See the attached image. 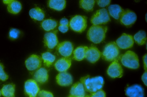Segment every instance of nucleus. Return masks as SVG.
<instances>
[{
    "instance_id": "obj_1",
    "label": "nucleus",
    "mask_w": 147,
    "mask_h": 97,
    "mask_svg": "<svg viewBox=\"0 0 147 97\" xmlns=\"http://www.w3.org/2000/svg\"><path fill=\"white\" fill-rule=\"evenodd\" d=\"M81 82L83 85L85 91L90 94L102 89L104 82L102 77H91L89 75L81 78Z\"/></svg>"
},
{
    "instance_id": "obj_2",
    "label": "nucleus",
    "mask_w": 147,
    "mask_h": 97,
    "mask_svg": "<svg viewBox=\"0 0 147 97\" xmlns=\"http://www.w3.org/2000/svg\"><path fill=\"white\" fill-rule=\"evenodd\" d=\"M107 30V26L93 25L88 31L87 38L95 44H99L105 40Z\"/></svg>"
},
{
    "instance_id": "obj_3",
    "label": "nucleus",
    "mask_w": 147,
    "mask_h": 97,
    "mask_svg": "<svg viewBox=\"0 0 147 97\" xmlns=\"http://www.w3.org/2000/svg\"><path fill=\"white\" fill-rule=\"evenodd\" d=\"M122 64L127 68L136 69L139 66L138 57L133 51L128 50L120 57Z\"/></svg>"
},
{
    "instance_id": "obj_4",
    "label": "nucleus",
    "mask_w": 147,
    "mask_h": 97,
    "mask_svg": "<svg viewBox=\"0 0 147 97\" xmlns=\"http://www.w3.org/2000/svg\"><path fill=\"white\" fill-rule=\"evenodd\" d=\"M119 54L118 47L116 43L113 41L106 44L103 52L101 53V56L103 60L111 61L116 60Z\"/></svg>"
},
{
    "instance_id": "obj_5",
    "label": "nucleus",
    "mask_w": 147,
    "mask_h": 97,
    "mask_svg": "<svg viewBox=\"0 0 147 97\" xmlns=\"http://www.w3.org/2000/svg\"><path fill=\"white\" fill-rule=\"evenodd\" d=\"M87 17L84 16L77 15L73 17L69 21V26L71 29L76 32L81 33L86 29Z\"/></svg>"
},
{
    "instance_id": "obj_6",
    "label": "nucleus",
    "mask_w": 147,
    "mask_h": 97,
    "mask_svg": "<svg viewBox=\"0 0 147 97\" xmlns=\"http://www.w3.org/2000/svg\"><path fill=\"white\" fill-rule=\"evenodd\" d=\"M110 21L108 11L105 8L97 10L90 19L91 23L95 25L105 24Z\"/></svg>"
},
{
    "instance_id": "obj_7",
    "label": "nucleus",
    "mask_w": 147,
    "mask_h": 97,
    "mask_svg": "<svg viewBox=\"0 0 147 97\" xmlns=\"http://www.w3.org/2000/svg\"><path fill=\"white\" fill-rule=\"evenodd\" d=\"M39 90L36 82L34 80L29 79L25 82L24 92L27 97H36Z\"/></svg>"
},
{
    "instance_id": "obj_8",
    "label": "nucleus",
    "mask_w": 147,
    "mask_h": 97,
    "mask_svg": "<svg viewBox=\"0 0 147 97\" xmlns=\"http://www.w3.org/2000/svg\"><path fill=\"white\" fill-rule=\"evenodd\" d=\"M137 18V15L134 12L127 9L124 11L119 19L122 25L129 28L135 23Z\"/></svg>"
},
{
    "instance_id": "obj_9",
    "label": "nucleus",
    "mask_w": 147,
    "mask_h": 97,
    "mask_svg": "<svg viewBox=\"0 0 147 97\" xmlns=\"http://www.w3.org/2000/svg\"><path fill=\"white\" fill-rule=\"evenodd\" d=\"M134 40L131 35L123 33L116 40V43L118 47L122 49H127L132 47Z\"/></svg>"
},
{
    "instance_id": "obj_10",
    "label": "nucleus",
    "mask_w": 147,
    "mask_h": 97,
    "mask_svg": "<svg viewBox=\"0 0 147 97\" xmlns=\"http://www.w3.org/2000/svg\"><path fill=\"white\" fill-rule=\"evenodd\" d=\"M107 73L113 78H121L122 76L123 70L117 60H115L109 65L107 70Z\"/></svg>"
},
{
    "instance_id": "obj_11",
    "label": "nucleus",
    "mask_w": 147,
    "mask_h": 97,
    "mask_svg": "<svg viewBox=\"0 0 147 97\" xmlns=\"http://www.w3.org/2000/svg\"><path fill=\"white\" fill-rule=\"evenodd\" d=\"M42 64V60L38 56L32 54L26 60L25 64L27 69L30 71L35 70L40 68Z\"/></svg>"
},
{
    "instance_id": "obj_12",
    "label": "nucleus",
    "mask_w": 147,
    "mask_h": 97,
    "mask_svg": "<svg viewBox=\"0 0 147 97\" xmlns=\"http://www.w3.org/2000/svg\"><path fill=\"white\" fill-rule=\"evenodd\" d=\"M125 94L129 97H144V90L139 85L135 84L127 87L125 90Z\"/></svg>"
},
{
    "instance_id": "obj_13",
    "label": "nucleus",
    "mask_w": 147,
    "mask_h": 97,
    "mask_svg": "<svg viewBox=\"0 0 147 97\" xmlns=\"http://www.w3.org/2000/svg\"><path fill=\"white\" fill-rule=\"evenodd\" d=\"M74 46L71 43L65 41L59 43L57 47V50L59 53L65 57H69L72 54Z\"/></svg>"
},
{
    "instance_id": "obj_14",
    "label": "nucleus",
    "mask_w": 147,
    "mask_h": 97,
    "mask_svg": "<svg viewBox=\"0 0 147 97\" xmlns=\"http://www.w3.org/2000/svg\"><path fill=\"white\" fill-rule=\"evenodd\" d=\"M101 52L96 47L92 46L88 48L85 55V58L90 62L94 63L100 58Z\"/></svg>"
},
{
    "instance_id": "obj_15",
    "label": "nucleus",
    "mask_w": 147,
    "mask_h": 97,
    "mask_svg": "<svg viewBox=\"0 0 147 97\" xmlns=\"http://www.w3.org/2000/svg\"><path fill=\"white\" fill-rule=\"evenodd\" d=\"M44 42L49 48H53L58 43L56 32H51L46 33L44 36Z\"/></svg>"
},
{
    "instance_id": "obj_16",
    "label": "nucleus",
    "mask_w": 147,
    "mask_h": 97,
    "mask_svg": "<svg viewBox=\"0 0 147 97\" xmlns=\"http://www.w3.org/2000/svg\"><path fill=\"white\" fill-rule=\"evenodd\" d=\"M71 64V60L69 57H65L57 60L54 64L55 69L60 72H65Z\"/></svg>"
},
{
    "instance_id": "obj_17",
    "label": "nucleus",
    "mask_w": 147,
    "mask_h": 97,
    "mask_svg": "<svg viewBox=\"0 0 147 97\" xmlns=\"http://www.w3.org/2000/svg\"><path fill=\"white\" fill-rule=\"evenodd\" d=\"M56 80L57 84L62 86H69L73 81L71 75L66 72H60L57 76Z\"/></svg>"
},
{
    "instance_id": "obj_18",
    "label": "nucleus",
    "mask_w": 147,
    "mask_h": 97,
    "mask_svg": "<svg viewBox=\"0 0 147 97\" xmlns=\"http://www.w3.org/2000/svg\"><path fill=\"white\" fill-rule=\"evenodd\" d=\"M71 95L76 97H85V90L83 84L78 82L74 84L70 89Z\"/></svg>"
},
{
    "instance_id": "obj_19",
    "label": "nucleus",
    "mask_w": 147,
    "mask_h": 97,
    "mask_svg": "<svg viewBox=\"0 0 147 97\" xmlns=\"http://www.w3.org/2000/svg\"><path fill=\"white\" fill-rule=\"evenodd\" d=\"M48 77V71L44 68H41L37 70L34 76V80L41 84L47 82Z\"/></svg>"
},
{
    "instance_id": "obj_20",
    "label": "nucleus",
    "mask_w": 147,
    "mask_h": 97,
    "mask_svg": "<svg viewBox=\"0 0 147 97\" xmlns=\"http://www.w3.org/2000/svg\"><path fill=\"white\" fill-rule=\"evenodd\" d=\"M108 10L110 15L117 20L120 19L124 11L120 6L117 4L110 5L108 7Z\"/></svg>"
},
{
    "instance_id": "obj_21",
    "label": "nucleus",
    "mask_w": 147,
    "mask_h": 97,
    "mask_svg": "<svg viewBox=\"0 0 147 97\" xmlns=\"http://www.w3.org/2000/svg\"><path fill=\"white\" fill-rule=\"evenodd\" d=\"M88 47L81 46L77 47L73 52V58L76 60L81 61L85 57L86 53Z\"/></svg>"
},
{
    "instance_id": "obj_22",
    "label": "nucleus",
    "mask_w": 147,
    "mask_h": 97,
    "mask_svg": "<svg viewBox=\"0 0 147 97\" xmlns=\"http://www.w3.org/2000/svg\"><path fill=\"white\" fill-rule=\"evenodd\" d=\"M29 14L32 19L38 21L43 20L45 15L43 10L38 7L31 9L29 11Z\"/></svg>"
},
{
    "instance_id": "obj_23",
    "label": "nucleus",
    "mask_w": 147,
    "mask_h": 97,
    "mask_svg": "<svg viewBox=\"0 0 147 97\" xmlns=\"http://www.w3.org/2000/svg\"><path fill=\"white\" fill-rule=\"evenodd\" d=\"M15 87L13 83L4 85L1 90V94L5 97H15Z\"/></svg>"
},
{
    "instance_id": "obj_24",
    "label": "nucleus",
    "mask_w": 147,
    "mask_h": 97,
    "mask_svg": "<svg viewBox=\"0 0 147 97\" xmlns=\"http://www.w3.org/2000/svg\"><path fill=\"white\" fill-rule=\"evenodd\" d=\"M48 5L51 8L61 11L65 8L66 1L64 0H50L49 1Z\"/></svg>"
},
{
    "instance_id": "obj_25",
    "label": "nucleus",
    "mask_w": 147,
    "mask_h": 97,
    "mask_svg": "<svg viewBox=\"0 0 147 97\" xmlns=\"http://www.w3.org/2000/svg\"><path fill=\"white\" fill-rule=\"evenodd\" d=\"M8 5L7 9L8 12L13 14L18 13L22 8L21 3L17 1L11 0Z\"/></svg>"
},
{
    "instance_id": "obj_26",
    "label": "nucleus",
    "mask_w": 147,
    "mask_h": 97,
    "mask_svg": "<svg viewBox=\"0 0 147 97\" xmlns=\"http://www.w3.org/2000/svg\"><path fill=\"white\" fill-rule=\"evenodd\" d=\"M41 25L45 30L49 31L54 29L57 26V23L55 20L48 19L42 21Z\"/></svg>"
},
{
    "instance_id": "obj_27",
    "label": "nucleus",
    "mask_w": 147,
    "mask_h": 97,
    "mask_svg": "<svg viewBox=\"0 0 147 97\" xmlns=\"http://www.w3.org/2000/svg\"><path fill=\"white\" fill-rule=\"evenodd\" d=\"M133 38L138 45H143L146 41V33L144 31H139L134 35Z\"/></svg>"
},
{
    "instance_id": "obj_28",
    "label": "nucleus",
    "mask_w": 147,
    "mask_h": 97,
    "mask_svg": "<svg viewBox=\"0 0 147 97\" xmlns=\"http://www.w3.org/2000/svg\"><path fill=\"white\" fill-rule=\"evenodd\" d=\"M41 56L45 65L47 67L52 65L55 59V56L49 52L43 53Z\"/></svg>"
},
{
    "instance_id": "obj_29",
    "label": "nucleus",
    "mask_w": 147,
    "mask_h": 97,
    "mask_svg": "<svg viewBox=\"0 0 147 97\" xmlns=\"http://www.w3.org/2000/svg\"><path fill=\"white\" fill-rule=\"evenodd\" d=\"M93 0H82L80 1V6L87 11H91L93 10L95 3Z\"/></svg>"
},
{
    "instance_id": "obj_30",
    "label": "nucleus",
    "mask_w": 147,
    "mask_h": 97,
    "mask_svg": "<svg viewBox=\"0 0 147 97\" xmlns=\"http://www.w3.org/2000/svg\"><path fill=\"white\" fill-rule=\"evenodd\" d=\"M20 34V31L16 29L12 28L9 31V37L12 40H14L17 39L19 36Z\"/></svg>"
},
{
    "instance_id": "obj_31",
    "label": "nucleus",
    "mask_w": 147,
    "mask_h": 97,
    "mask_svg": "<svg viewBox=\"0 0 147 97\" xmlns=\"http://www.w3.org/2000/svg\"><path fill=\"white\" fill-rule=\"evenodd\" d=\"M3 65L0 63V80L5 81L8 78V76L5 72Z\"/></svg>"
},
{
    "instance_id": "obj_32",
    "label": "nucleus",
    "mask_w": 147,
    "mask_h": 97,
    "mask_svg": "<svg viewBox=\"0 0 147 97\" xmlns=\"http://www.w3.org/2000/svg\"><path fill=\"white\" fill-rule=\"evenodd\" d=\"M90 97H106V93L101 89L90 94Z\"/></svg>"
},
{
    "instance_id": "obj_33",
    "label": "nucleus",
    "mask_w": 147,
    "mask_h": 97,
    "mask_svg": "<svg viewBox=\"0 0 147 97\" xmlns=\"http://www.w3.org/2000/svg\"><path fill=\"white\" fill-rule=\"evenodd\" d=\"M38 97H53L51 92L46 91L42 90L38 93Z\"/></svg>"
},
{
    "instance_id": "obj_34",
    "label": "nucleus",
    "mask_w": 147,
    "mask_h": 97,
    "mask_svg": "<svg viewBox=\"0 0 147 97\" xmlns=\"http://www.w3.org/2000/svg\"><path fill=\"white\" fill-rule=\"evenodd\" d=\"M98 5L100 7H104L109 5L111 2V0H96Z\"/></svg>"
},
{
    "instance_id": "obj_35",
    "label": "nucleus",
    "mask_w": 147,
    "mask_h": 97,
    "mask_svg": "<svg viewBox=\"0 0 147 97\" xmlns=\"http://www.w3.org/2000/svg\"><path fill=\"white\" fill-rule=\"evenodd\" d=\"M58 29L62 33L66 32L69 29V26L61 25L59 26Z\"/></svg>"
},
{
    "instance_id": "obj_36",
    "label": "nucleus",
    "mask_w": 147,
    "mask_h": 97,
    "mask_svg": "<svg viewBox=\"0 0 147 97\" xmlns=\"http://www.w3.org/2000/svg\"><path fill=\"white\" fill-rule=\"evenodd\" d=\"M60 24L61 25L69 26V23L67 19L63 18L60 20Z\"/></svg>"
},
{
    "instance_id": "obj_37",
    "label": "nucleus",
    "mask_w": 147,
    "mask_h": 97,
    "mask_svg": "<svg viewBox=\"0 0 147 97\" xmlns=\"http://www.w3.org/2000/svg\"><path fill=\"white\" fill-rule=\"evenodd\" d=\"M147 71H145L142 76V80L146 86H147Z\"/></svg>"
},
{
    "instance_id": "obj_38",
    "label": "nucleus",
    "mask_w": 147,
    "mask_h": 97,
    "mask_svg": "<svg viewBox=\"0 0 147 97\" xmlns=\"http://www.w3.org/2000/svg\"><path fill=\"white\" fill-rule=\"evenodd\" d=\"M143 61L144 65V68L145 71H147V54H146L143 57Z\"/></svg>"
},
{
    "instance_id": "obj_39",
    "label": "nucleus",
    "mask_w": 147,
    "mask_h": 97,
    "mask_svg": "<svg viewBox=\"0 0 147 97\" xmlns=\"http://www.w3.org/2000/svg\"><path fill=\"white\" fill-rule=\"evenodd\" d=\"M68 97H75V96H73L70 95H69V96H68Z\"/></svg>"
},
{
    "instance_id": "obj_40",
    "label": "nucleus",
    "mask_w": 147,
    "mask_h": 97,
    "mask_svg": "<svg viewBox=\"0 0 147 97\" xmlns=\"http://www.w3.org/2000/svg\"><path fill=\"white\" fill-rule=\"evenodd\" d=\"M85 97H90V95H87L85 96Z\"/></svg>"
},
{
    "instance_id": "obj_41",
    "label": "nucleus",
    "mask_w": 147,
    "mask_h": 97,
    "mask_svg": "<svg viewBox=\"0 0 147 97\" xmlns=\"http://www.w3.org/2000/svg\"><path fill=\"white\" fill-rule=\"evenodd\" d=\"M1 91H0V96L1 95Z\"/></svg>"
}]
</instances>
